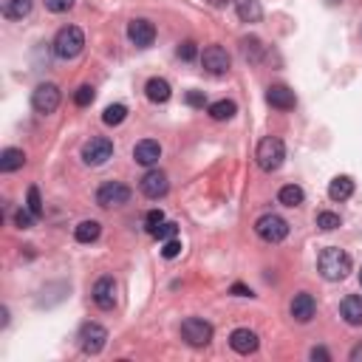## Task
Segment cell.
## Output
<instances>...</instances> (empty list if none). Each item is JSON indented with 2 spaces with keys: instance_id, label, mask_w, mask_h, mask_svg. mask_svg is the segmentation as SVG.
I'll use <instances>...</instances> for the list:
<instances>
[{
  "instance_id": "cell-17",
  "label": "cell",
  "mask_w": 362,
  "mask_h": 362,
  "mask_svg": "<svg viewBox=\"0 0 362 362\" xmlns=\"http://www.w3.org/2000/svg\"><path fill=\"white\" fill-rule=\"evenodd\" d=\"M266 99H269V105L277 108V111H292L295 108V91L289 85H272L266 91Z\"/></svg>"
},
{
  "instance_id": "cell-19",
  "label": "cell",
  "mask_w": 362,
  "mask_h": 362,
  "mask_svg": "<svg viewBox=\"0 0 362 362\" xmlns=\"http://www.w3.org/2000/svg\"><path fill=\"white\" fill-rule=\"evenodd\" d=\"M354 195V181L348 175H337L328 184V198L331 201H348Z\"/></svg>"
},
{
  "instance_id": "cell-6",
  "label": "cell",
  "mask_w": 362,
  "mask_h": 362,
  "mask_svg": "<svg viewBox=\"0 0 362 362\" xmlns=\"http://www.w3.org/2000/svg\"><path fill=\"white\" fill-rule=\"evenodd\" d=\"M131 201V187H125L122 181H105L99 190H96V204L111 210V206H122Z\"/></svg>"
},
{
  "instance_id": "cell-34",
  "label": "cell",
  "mask_w": 362,
  "mask_h": 362,
  "mask_svg": "<svg viewBox=\"0 0 362 362\" xmlns=\"http://www.w3.org/2000/svg\"><path fill=\"white\" fill-rule=\"evenodd\" d=\"M29 210L34 213V218H43V201H40L37 187H29Z\"/></svg>"
},
{
  "instance_id": "cell-33",
  "label": "cell",
  "mask_w": 362,
  "mask_h": 362,
  "mask_svg": "<svg viewBox=\"0 0 362 362\" xmlns=\"http://www.w3.org/2000/svg\"><path fill=\"white\" fill-rule=\"evenodd\" d=\"M178 235V226L173 224V221H164L159 229H156V235L153 238H159V241H170V238H175Z\"/></svg>"
},
{
  "instance_id": "cell-24",
  "label": "cell",
  "mask_w": 362,
  "mask_h": 362,
  "mask_svg": "<svg viewBox=\"0 0 362 362\" xmlns=\"http://www.w3.org/2000/svg\"><path fill=\"white\" fill-rule=\"evenodd\" d=\"M99 232H102V224L99 221H83L80 226L74 229V238L80 241V244H94L99 238Z\"/></svg>"
},
{
  "instance_id": "cell-10",
  "label": "cell",
  "mask_w": 362,
  "mask_h": 362,
  "mask_svg": "<svg viewBox=\"0 0 362 362\" xmlns=\"http://www.w3.org/2000/svg\"><path fill=\"white\" fill-rule=\"evenodd\" d=\"M201 65H204L206 74L224 76V74L229 71V54H226V48H221V45H206L204 54H201Z\"/></svg>"
},
{
  "instance_id": "cell-12",
  "label": "cell",
  "mask_w": 362,
  "mask_h": 362,
  "mask_svg": "<svg viewBox=\"0 0 362 362\" xmlns=\"http://www.w3.org/2000/svg\"><path fill=\"white\" fill-rule=\"evenodd\" d=\"M127 40H131L136 48H147L153 45V40H156V25H153L150 20H131L127 23Z\"/></svg>"
},
{
  "instance_id": "cell-4",
  "label": "cell",
  "mask_w": 362,
  "mask_h": 362,
  "mask_svg": "<svg viewBox=\"0 0 362 362\" xmlns=\"http://www.w3.org/2000/svg\"><path fill=\"white\" fill-rule=\"evenodd\" d=\"M255 232H257V238H264L266 244H280L289 238V224H286V218L266 213L255 221Z\"/></svg>"
},
{
  "instance_id": "cell-25",
  "label": "cell",
  "mask_w": 362,
  "mask_h": 362,
  "mask_svg": "<svg viewBox=\"0 0 362 362\" xmlns=\"http://www.w3.org/2000/svg\"><path fill=\"white\" fill-rule=\"evenodd\" d=\"M235 102H232V99H218V102H213V105H210V116L215 119V122H226V119H232V116H235Z\"/></svg>"
},
{
  "instance_id": "cell-28",
  "label": "cell",
  "mask_w": 362,
  "mask_h": 362,
  "mask_svg": "<svg viewBox=\"0 0 362 362\" xmlns=\"http://www.w3.org/2000/svg\"><path fill=\"white\" fill-rule=\"evenodd\" d=\"M125 119H127V108L119 105V102H116V105H108L105 114H102V122H105V125H122Z\"/></svg>"
},
{
  "instance_id": "cell-8",
  "label": "cell",
  "mask_w": 362,
  "mask_h": 362,
  "mask_svg": "<svg viewBox=\"0 0 362 362\" xmlns=\"http://www.w3.org/2000/svg\"><path fill=\"white\" fill-rule=\"evenodd\" d=\"M111 156H114V142L105 139V136H94V139L83 147V159H85V164H94V167L105 164Z\"/></svg>"
},
{
  "instance_id": "cell-35",
  "label": "cell",
  "mask_w": 362,
  "mask_h": 362,
  "mask_svg": "<svg viewBox=\"0 0 362 362\" xmlns=\"http://www.w3.org/2000/svg\"><path fill=\"white\" fill-rule=\"evenodd\" d=\"M74 6V0H45V9L48 12H54V14H63Z\"/></svg>"
},
{
  "instance_id": "cell-14",
  "label": "cell",
  "mask_w": 362,
  "mask_h": 362,
  "mask_svg": "<svg viewBox=\"0 0 362 362\" xmlns=\"http://www.w3.org/2000/svg\"><path fill=\"white\" fill-rule=\"evenodd\" d=\"M289 312H292V317L297 323H308V320L315 317V312H317V303H315V297L308 295V292H300V295H295Z\"/></svg>"
},
{
  "instance_id": "cell-9",
  "label": "cell",
  "mask_w": 362,
  "mask_h": 362,
  "mask_svg": "<svg viewBox=\"0 0 362 362\" xmlns=\"http://www.w3.org/2000/svg\"><path fill=\"white\" fill-rule=\"evenodd\" d=\"M105 343H108V331L102 328L99 323H85L83 326V331H80V348L85 351V354H99L102 348H105Z\"/></svg>"
},
{
  "instance_id": "cell-38",
  "label": "cell",
  "mask_w": 362,
  "mask_h": 362,
  "mask_svg": "<svg viewBox=\"0 0 362 362\" xmlns=\"http://www.w3.org/2000/svg\"><path fill=\"white\" fill-rule=\"evenodd\" d=\"M187 105H193V108H204V105H206L204 91H190V94H187Z\"/></svg>"
},
{
  "instance_id": "cell-36",
  "label": "cell",
  "mask_w": 362,
  "mask_h": 362,
  "mask_svg": "<svg viewBox=\"0 0 362 362\" xmlns=\"http://www.w3.org/2000/svg\"><path fill=\"white\" fill-rule=\"evenodd\" d=\"M162 255L167 257V261H173V257H178V255H181V241H178V238H170V241H164V249H162Z\"/></svg>"
},
{
  "instance_id": "cell-11",
  "label": "cell",
  "mask_w": 362,
  "mask_h": 362,
  "mask_svg": "<svg viewBox=\"0 0 362 362\" xmlns=\"http://www.w3.org/2000/svg\"><path fill=\"white\" fill-rule=\"evenodd\" d=\"M139 187H142V193H145L147 198H153V201L164 198L167 190H170L167 173H162V170H147V173L142 175V181H139Z\"/></svg>"
},
{
  "instance_id": "cell-3",
  "label": "cell",
  "mask_w": 362,
  "mask_h": 362,
  "mask_svg": "<svg viewBox=\"0 0 362 362\" xmlns=\"http://www.w3.org/2000/svg\"><path fill=\"white\" fill-rule=\"evenodd\" d=\"M51 45H54V54L60 60H74L85 48V34H83V29H76V25H65V29L57 32Z\"/></svg>"
},
{
  "instance_id": "cell-40",
  "label": "cell",
  "mask_w": 362,
  "mask_h": 362,
  "mask_svg": "<svg viewBox=\"0 0 362 362\" xmlns=\"http://www.w3.org/2000/svg\"><path fill=\"white\" fill-rule=\"evenodd\" d=\"M312 359H320V362H328V359H331V354H328L326 348H312Z\"/></svg>"
},
{
  "instance_id": "cell-22",
  "label": "cell",
  "mask_w": 362,
  "mask_h": 362,
  "mask_svg": "<svg viewBox=\"0 0 362 362\" xmlns=\"http://www.w3.org/2000/svg\"><path fill=\"white\" fill-rule=\"evenodd\" d=\"M235 9H238V17L244 23H261V17H264V9L257 0H238Z\"/></svg>"
},
{
  "instance_id": "cell-21",
  "label": "cell",
  "mask_w": 362,
  "mask_h": 362,
  "mask_svg": "<svg viewBox=\"0 0 362 362\" xmlns=\"http://www.w3.org/2000/svg\"><path fill=\"white\" fill-rule=\"evenodd\" d=\"M25 164V153L17 150V147H6L3 153H0V170L3 173H14Z\"/></svg>"
},
{
  "instance_id": "cell-32",
  "label": "cell",
  "mask_w": 362,
  "mask_h": 362,
  "mask_svg": "<svg viewBox=\"0 0 362 362\" xmlns=\"http://www.w3.org/2000/svg\"><path fill=\"white\" fill-rule=\"evenodd\" d=\"M34 221H37V218H34V213L29 210V206H25V210H17V213H14V224H17L20 229H32Z\"/></svg>"
},
{
  "instance_id": "cell-13",
  "label": "cell",
  "mask_w": 362,
  "mask_h": 362,
  "mask_svg": "<svg viewBox=\"0 0 362 362\" xmlns=\"http://www.w3.org/2000/svg\"><path fill=\"white\" fill-rule=\"evenodd\" d=\"M91 297H94V303L102 308V312H111V308L116 306V283H114V277H99L94 283Z\"/></svg>"
},
{
  "instance_id": "cell-42",
  "label": "cell",
  "mask_w": 362,
  "mask_h": 362,
  "mask_svg": "<svg viewBox=\"0 0 362 362\" xmlns=\"http://www.w3.org/2000/svg\"><path fill=\"white\" fill-rule=\"evenodd\" d=\"M210 3H213V6H226L229 0H210Z\"/></svg>"
},
{
  "instance_id": "cell-15",
  "label": "cell",
  "mask_w": 362,
  "mask_h": 362,
  "mask_svg": "<svg viewBox=\"0 0 362 362\" xmlns=\"http://www.w3.org/2000/svg\"><path fill=\"white\" fill-rule=\"evenodd\" d=\"M134 159H136L142 167H153V164L162 159V145L153 142V139H142V142L134 147Z\"/></svg>"
},
{
  "instance_id": "cell-1",
  "label": "cell",
  "mask_w": 362,
  "mask_h": 362,
  "mask_svg": "<svg viewBox=\"0 0 362 362\" xmlns=\"http://www.w3.org/2000/svg\"><path fill=\"white\" fill-rule=\"evenodd\" d=\"M317 272L331 280V283H337V280H345L348 272H351V257L348 252H343L340 246H326L320 255H317Z\"/></svg>"
},
{
  "instance_id": "cell-39",
  "label": "cell",
  "mask_w": 362,
  "mask_h": 362,
  "mask_svg": "<svg viewBox=\"0 0 362 362\" xmlns=\"http://www.w3.org/2000/svg\"><path fill=\"white\" fill-rule=\"evenodd\" d=\"M229 292L235 295V297H252V289H246L244 283H232V289H229Z\"/></svg>"
},
{
  "instance_id": "cell-23",
  "label": "cell",
  "mask_w": 362,
  "mask_h": 362,
  "mask_svg": "<svg viewBox=\"0 0 362 362\" xmlns=\"http://www.w3.org/2000/svg\"><path fill=\"white\" fill-rule=\"evenodd\" d=\"M32 0H3V14L9 20H23L32 14Z\"/></svg>"
},
{
  "instance_id": "cell-30",
  "label": "cell",
  "mask_w": 362,
  "mask_h": 362,
  "mask_svg": "<svg viewBox=\"0 0 362 362\" xmlns=\"http://www.w3.org/2000/svg\"><path fill=\"white\" fill-rule=\"evenodd\" d=\"M317 226H320L323 232L337 229V226H340V215H337V213H320V215H317Z\"/></svg>"
},
{
  "instance_id": "cell-20",
  "label": "cell",
  "mask_w": 362,
  "mask_h": 362,
  "mask_svg": "<svg viewBox=\"0 0 362 362\" xmlns=\"http://www.w3.org/2000/svg\"><path fill=\"white\" fill-rule=\"evenodd\" d=\"M145 94H147L150 102H167L173 91H170L167 80H162V76H153V80H147V85H145Z\"/></svg>"
},
{
  "instance_id": "cell-2",
  "label": "cell",
  "mask_w": 362,
  "mask_h": 362,
  "mask_svg": "<svg viewBox=\"0 0 362 362\" xmlns=\"http://www.w3.org/2000/svg\"><path fill=\"white\" fill-rule=\"evenodd\" d=\"M255 159H257V167L264 173H275L283 164V159H286V145H283L277 136H266V139H261V145H257Z\"/></svg>"
},
{
  "instance_id": "cell-37",
  "label": "cell",
  "mask_w": 362,
  "mask_h": 362,
  "mask_svg": "<svg viewBox=\"0 0 362 362\" xmlns=\"http://www.w3.org/2000/svg\"><path fill=\"white\" fill-rule=\"evenodd\" d=\"M195 54H198V48H195L193 40H184V43L178 45V57L181 60H195Z\"/></svg>"
},
{
  "instance_id": "cell-31",
  "label": "cell",
  "mask_w": 362,
  "mask_h": 362,
  "mask_svg": "<svg viewBox=\"0 0 362 362\" xmlns=\"http://www.w3.org/2000/svg\"><path fill=\"white\" fill-rule=\"evenodd\" d=\"M74 102H76L80 108L91 105V102H94V88H91V85H80V88L74 91Z\"/></svg>"
},
{
  "instance_id": "cell-41",
  "label": "cell",
  "mask_w": 362,
  "mask_h": 362,
  "mask_svg": "<svg viewBox=\"0 0 362 362\" xmlns=\"http://www.w3.org/2000/svg\"><path fill=\"white\" fill-rule=\"evenodd\" d=\"M362 359V345H356L354 351H351V362H359Z\"/></svg>"
},
{
  "instance_id": "cell-29",
  "label": "cell",
  "mask_w": 362,
  "mask_h": 362,
  "mask_svg": "<svg viewBox=\"0 0 362 362\" xmlns=\"http://www.w3.org/2000/svg\"><path fill=\"white\" fill-rule=\"evenodd\" d=\"M164 224V213L162 210H150L145 215V229H147V235H156V229Z\"/></svg>"
},
{
  "instance_id": "cell-26",
  "label": "cell",
  "mask_w": 362,
  "mask_h": 362,
  "mask_svg": "<svg viewBox=\"0 0 362 362\" xmlns=\"http://www.w3.org/2000/svg\"><path fill=\"white\" fill-rule=\"evenodd\" d=\"M277 198H280V204H283V206H300L306 195H303V190H300L297 184H286V187H280Z\"/></svg>"
},
{
  "instance_id": "cell-27",
  "label": "cell",
  "mask_w": 362,
  "mask_h": 362,
  "mask_svg": "<svg viewBox=\"0 0 362 362\" xmlns=\"http://www.w3.org/2000/svg\"><path fill=\"white\" fill-rule=\"evenodd\" d=\"M241 51H244V57L249 63H257V60H261V54H264V45H261V40H257V37H244L241 40Z\"/></svg>"
},
{
  "instance_id": "cell-7",
  "label": "cell",
  "mask_w": 362,
  "mask_h": 362,
  "mask_svg": "<svg viewBox=\"0 0 362 362\" xmlns=\"http://www.w3.org/2000/svg\"><path fill=\"white\" fill-rule=\"evenodd\" d=\"M32 108L37 114H54L60 108V88L54 83H43L32 94Z\"/></svg>"
},
{
  "instance_id": "cell-43",
  "label": "cell",
  "mask_w": 362,
  "mask_h": 362,
  "mask_svg": "<svg viewBox=\"0 0 362 362\" xmlns=\"http://www.w3.org/2000/svg\"><path fill=\"white\" fill-rule=\"evenodd\" d=\"M359 283H362V272H359Z\"/></svg>"
},
{
  "instance_id": "cell-16",
  "label": "cell",
  "mask_w": 362,
  "mask_h": 362,
  "mask_svg": "<svg viewBox=\"0 0 362 362\" xmlns=\"http://www.w3.org/2000/svg\"><path fill=\"white\" fill-rule=\"evenodd\" d=\"M229 345L238 354H255L257 351V334L249 328H235L229 334Z\"/></svg>"
},
{
  "instance_id": "cell-18",
  "label": "cell",
  "mask_w": 362,
  "mask_h": 362,
  "mask_svg": "<svg viewBox=\"0 0 362 362\" xmlns=\"http://www.w3.org/2000/svg\"><path fill=\"white\" fill-rule=\"evenodd\" d=\"M340 315L348 326H362V297L356 295H348L343 303H340Z\"/></svg>"
},
{
  "instance_id": "cell-5",
  "label": "cell",
  "mask_w": 362,
  "mask_h": 362,
  "mask_svg": "<svg viewBox=\"0 0 362 362\" xmlns=\"http://www.w3.org/2000/svg\"><path fill=\"white\" fill-rule=\"evenodd\" d=\"M181 340H184L187 345L193 348H204V345H210L213 340V326L201 320V317H187L184 323H181Z\"/></svg>"
}]
</instances>
